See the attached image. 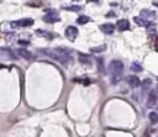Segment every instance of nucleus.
<instances>
[{
  "label": "nucleus",
  "mask_w": 158,
  "mask_h": 137,
  "mask_svg": "<svg viewBox=\"0 0 158 137\" xmlns=\"http://www.w3.org/2000/svg\"><path fill=\"white\" fill-rule=\"evenodd\" d=\"M41 53L46 54L47 57H49L51 59H54L62 64H67V62L70 59V53L67 48L64 47H59V48H44V49H40Z\"/></svg>",
  "instance_id": "1"
},
{
  "label": "nucleus",
  "mask_w": 158,
  "mask_h": 137,
  "mask_svg": "<svg viewBox=\"0 0 158 137\" xmlns=\"http://www.w3.org/2000/svg\"><path fill=\"white\" fill-rule=\"evenodd\" d=\"M123 72V63L118 59H114L109 64V73L111 74V81L114 84L121 80V74Z\"/></svg>",
  "instance_id": "2"
},
{
  "label": "nucleus",
  "mask_w": 158,
  "mask_h": 137,
  "mask_svg": "<svg viewBox=\"0 0 158 137\" xmlns=\"http://www.w3.org/2000/svg\"><path fill=\"white\" fill-rule=\"evenodd\" d=\"M33 22H35V21H33L32 19L26 17V19H21V20L12 21V22L10 23V26H11L12 28H22V27H30V26H32Z\"/></svg>",
  "instance_id": "3"
},
{
  "label": "nucleus",
  "mask_w": 158,
  "mask_h": 137,
  "mask_svg": "<svg viewBox=\"0 0 158 137\" xmlns=\"http://www.w3.org/2000/svg\"><path fill=\"white\" fill-rule=\"evenodd\" d=\"M59 20H60V17H59L58 12L54 11V10H49V11L43 16V21L47 22V23H54V22H58Z\"/></svg>",
  "instance_id": "4"
},
{
  "label": "nucleus",
  "mask_w": 158,
  "mask_h": 137,
  "mask_svg": "<svg viewBox=\"0 0 158 137\" xmlns=\"http://www.w3.org/2000/svg\"><path fill=\"white\" fill-rule=\"evenodd\" d=\"M65 37L70 41V42H74L75 41V38H77V36H78V28L77 27H74V26H68L67 28H65Z\"/></svg>",
  "instance_id": "5"
},
{
  "label": "nucleus",
  "mask_w": 158,
  "mask_h": 137,
  "mask_svg": "<svg viewBox=\"0 0 158 137\" xmlns=\"http://www.w3.org/2000/svg\"><path fill=\"white\" fill-rule=\"evenodd\" d=\"M133 21H135L137 25H139V26H142V27H147V28H153V27L156 26L154 22H152V21H149V20H146V19H142V17H138V16L133 17Z\"/></svg>",
  "instance_id": "6"
},
{
  "label": "nucleus",
  "mask_w": 158,
  "mask_h": 137,
  "mask_svg": "<svg viewBox=\"0 0 158 137\" xmlns=\"http://www.w3.org/2000/svg\"><path fill=\"white\" fill-rule=\"evenodd\" d=\"M158 102V95H157V91L156 90H152L149 94H148V99H147V107L152 109L157 105Z\"/></svg>",
  "instance_id": "7"
},
{
  "label": "nucleus",
  "mask_w": 158,
  "mask_h": 137,
  "mask_svg": "<svg viewBox=\"0 0 158 137\" xmlns=\"http://www.w3.org/2000/svg\"><path fill=\"white\" fill-rule=\"evenodd\" d=\"M127 84L131 86V88H138L142 85V81L139 80L138 77L136 75H128L127 77Z\"/></svg>",
  "instance_id": "8"
},
{
  "label": "nucleus",
  "mask_w": 158,
  "mask_h": 137,
  "mask_svg": "<svg viewBox=\"0 0 158 137\" xmlns=\"http://www.w3.org/2000/svg\"><path fill=\"white\" fill-rule=\"evenodd\" d=\"M115 26L118 31H127V30H130V21L126 20V19H121L116 22Z\"/></svg>",
  "instance_id": "9"
},
{
  "label": "nucleus",
  "mask_w": 158,
  "mask_h": 137,
  "mask_svg": "<svg viewBox=\"0 0 158 137\" xmlns=\"http://www.w3.org/2000/svg\"><path fill=\"white\" fill-rule=\"evenodd\" d=\"M99 28H100V31L104 32L105 35H111V33L115 31L116 26L112 25V23H102V25H100Z\"/></svg>",
  "instance_id": "10"
},
{
  "label": "nucleus",
  "mask_w": 158,
  "mask_h": 137,
  "mask_svg": "<svg viewBox=\"0 0 158 137\" xmlns=\"http://www.w3.org/2000/svg\"><path fill=\"white\" fill-rule=\"evenodd\" d=\"M0 57H4L6 59H11V60L16 59L14 52L11 49H9V48H0Z\"/></svg>",
  "instance_id": "11"
},
{
  "label": "nucleus",
  "mask_w": 158,
  "mask_h": 137,
  "mask_svg": "<svg viewBox=\"0 0 158 137\" xmlns=\"http://www.w3.org/2000/svg\"><path fill=\"white\" fill-rule=\"evenodd\" d=\"M17 53H19L20 57H22V58L26 59V60H31V59L33 58V54H32L30 51L25 49V48H19V49H17Z\"/></svg>",
  "instance_id": "12"
},
{
  "label": "nucleus",
  "mask_w": 158,
  "mask_h": 137,
  "mask_svg": "<svg viewBox=\"0 0 158 137\" xmlns=\"http://www.w3.org/2000/svg\"><path fill=\"white\" fill-rule=\"evenodd\" d=\"M139 15H141V17H142V19L148 20V19L154 17V16H156V12H154L153 10H149V9H142V10H141V12H139Z\"/></svg>",
  "instance_id": "13"
},
{
  "label": "nucleus",
  "mask_w": 158,
  "mask_h": 137,
  "mask_svg": "<svg viewBox=\"0 0 158 137\" xmlns=\"http://www.w3.org/2000/svg\"><path fill=\"white\" fill-rule=\"evenodd\" d=\"M36 33H37L38 36H41V37L47 38V39H52V38H53V35H52V33H49V32H47V31H43V30H37Z\"/></svg>",
  "instance_id": "14"
},
{
  "label": "nucleus",
  "mask_w": 158,
  "mask_h": 137,
  "mask_svg": "<svg viewBox=\"0 0 158 137\" xmlns=\"http://www.w3.org/2000/svg\"><path fill=\"white\" fill-rule=\"evenodd\" d=\"M131 70H133V72H136V73H139V72L143 70V68H142V65H141L139 63L133 62V63L131 64Z\"/></svg>",
  "instance_id": "15"
},
{
  "label": "nucleus",
  "mask_w": 158,
  "mask_h": 137,
  "mask_svg": "<svg viewBox=\"0 0 158 137\" xmlns=\"http://www.w3.org/2000/svg\"><path fill=\"white\" fill-rule=\"evenodd\" d=\"M90 21V17H88V16H85V15H81V16H79L78 19H77V22L79 23V25H85L86 22H89Z\"/></svg>",
  "instance_id": "16"
},
{
  "label": "nucleus",
  "mask_w": 158,
  "mask_h": 137,
  "mask_svg": "<svg viewBox=\"0 0 158 137\" xmlns=\"http://www.w3.org/2000/svg\"><path fill=\"white\" fill-rule=\"evenodd\" d=\"M106 49V46L105 44H101V46H98V47H91L90 51L93 53H100V52H104Z\"/></svg>",
  "instance_id": "17"
},
{
  "label": "nucleus",
  "mask_w": 158,
  "mask_h": 137,
  "mask_svg": "<svg viewBox=\"0 0 158 137\" xmlns=\"http://www.w3.org/2000/svg\"><path fill=\"white\" fill-rule=\"evenodd\" d=\"M79 62L80 63H86V64H90V59L86 54H83V53H79Z\"/></svg>",
  "instance_id": "18"
},
{
  "label": "nucleus",
  "mask_w": 158,
  "mask_h": 137,
  "mask_svg": "<svg viewBox=\"0 0 158 137\" xmlns=\"http://www.w3.org/2000/svg\"><path fill=\"white\" fill-rule=\"evenodd\" d=\"M148 118H149L151 123H157L158 122V114L157 112H149Z\"/></svg>",
  "instance_id": "19"
},
{
  "label": "nucleus",
  "mask_w": 158,
  "mask_h": 137,
  "mask_svg": "<svg viewBox=\"0 0 158 137\" xmlns=\"http://www.w3.org/2000/svg\"><path fill=\"white\" fill-rule=\"evenodd\" d=\"M64 10H68V11H80L81 10V6L79 5H72V6H63Z\"/></svg>",
  "instance_id": "20"
},
{
  "label": "nucleus",
  "mask_w": 158,
  "mask_h": 137,
  "mask_svg": "<svg viewBox=\"0 0 158 137\" xmlns=\"http://www.w3.org/2000/svg\"><path fill=\"white\" fill-rule=\"evenodd\" d=\"M98 69L100 70V72H105V68H104V59L101 58V57H99L98 58Z\"/></svg>",
  "instance_id": "21"
},
{
  "label": "nucleus",
  "mask_w": 158,
  "mask_h": 137,
  "mask_svg": "<svg viewBox=\"0 0 158 137\" xmlns=\"http://www.w3.org/2000/svg\"><path fill=\"white\" fill-rule=\"evenodd\" d=\"M142 84H143V86H144V88H149V86H151V84H152V80H151V79H144Z\"/></svg>",
  "instance_id": "22"
},
{
  "label": "nucleus",
  "mask_w": 158,
  "mask_h": 137,
  "mask_svg": "<svg viewBox=\"0 0 158 137\" xmlns=\"http://www.w3.org/2000/svg\"><path fill=\"white\" fill-rule=\"evenodd\" d=\"M152 4H153L154 6H157V7H158V0H153V1H152Z\"/></svg>",
  "instance_id": "23"
},
{
  "label": "nucleus",
  "mask_w": 158,
  "mask_h": 137,
  "mask_svg": "<svg viewBox=\"0 0 158 137\" xmlns=\"http://www.w3.org/2000/svg\"><path fill=\"white\" fill-rule=\"evenodd\" d=\"M19 43L20 44H28V42H26V41H19Z\"/></svg>",
  "instance_id": "24"
},
{
  "label": "nucleus",
  "mask_w": 158,
  "mask_h": 137,
  "mask_svg": "<svg viewBox=\"0 0 158 137\" xmlns=\"http://www.w3.org/2000/svg\"><path fill=\"white\" fill-rule=\"evenodd\" d=\"M86 2H99V0H86Z\"/></svg>",
  "instance_id": "25"
},
{
  "label": "nucleus",
  "mask_w": 158,
  "mask_h": 137,
  "mask_svg": "<svg viewBox=\"0 0 158 137\" xmlns=\"http://www.w3.org/2000/svg\"><path fill=\"white\" fill-rule=\"evenodd\" d=\"M156 49L158 51V38H157V43H156Z\"/></svg>",
  "instance_id": "26"
},
{
  "label": "nucleus",
  "mask_w": 158,
  "mask_h": 137,
  "mask_svg": "<svg viewBox=\"0 0 158 137\" xmlns=\"http://www.w3.org/2000/svg\"><path fill=\"white\" fill-rule=\"evenodd\" d=\"M73 1H79V0H73Z\"/></svg>",
  "instance_id": "27"
}]
</instances>
